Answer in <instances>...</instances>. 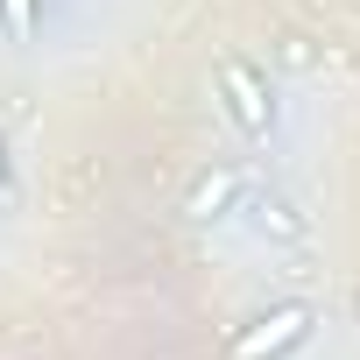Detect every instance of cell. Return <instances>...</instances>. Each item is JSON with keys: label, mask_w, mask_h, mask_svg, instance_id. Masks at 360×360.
<instances>
[{"label": "cell", "mask_w": 360, "mask_h": 360, "mask_svg": "<svg viewBox=\"0 0 360 360\" xmlns=\"http://www.w3.org/2000/svg\"><path fill=\"white\" fill-rule=\"evenodd\" d=\"M233 212H248V226L262 233V240H283V248H304L311 240V219L283 198V191H262V184H240V205Z\"/></svg>", "instance_id": "3"}, {"label": "cell", "mask_w": 360, "mask_h": 360, "mask_svg": "<svg viewBox=\"0 0 360 360\" xmlns=\"http://www.w3.org/2000/svg\"><path fill=\"white\" fill-rule=\"evenodd\" d=\"M22 205V176H15V155H8V134H0V212Z\"/></svg>", "instance_id": "6"}, {"label": "cell", "mask_w": 360, "mask_h": 360, "mask_svg": "<svg viewBox=\"0 0 360 360\" xmlns=\"http://www.w3.org/2000/svg\"><path fill=\"white\" fill-rule=\"evenodd\" d=\"M311 325H318L311 304H276V311H262L248 332H233V360H283L290 346L311 339Z\"/></svg>", "instance_id": "2"}, {"label": "cell", "mask_w": 360, "mask_h": 360, "mask_svg": "<svg viewBox=\"0 0 360 360\" xmlns=\"http://www.w3.org/2000/svg\"><path fill=\"white\" fill-rule=\"evenodd\" d=\"M240 184H248L240 169H205L198 184H191V198H184V212H191L198 226H212V219H233V205H240Z\"/></svg>", "instance_id": "4"}, {"label": "cell", "mask_w": 360, "mask_h": 360, "mask_svg": "<svg viewBox=\"0 0 360 360\" xmlns=\"http://www.w3.org/2000/svg\"><path fill=\"white\" fill-rule=\"evenodd\" d=\"M0 29H8L15 43H29V29H36V0H0Z\"/></svg>", "instance_id": "5"}, {"label": "cell", "mask_w": 360, "mask_h": 360, "mask_svg": "<svg viewBox=\"0 0 360 360\" xmlns=\"http://www.w3.org/2000/svg\"><path fill=\"white\" fill-rule=\"evenodd\" d=\"M219 85H226L233 127H240L248 141H262V134L276 127V85H269V71H255L248 57H226V64H219Z\"/></svg>", "instance_id": "1"}]
</instances>
